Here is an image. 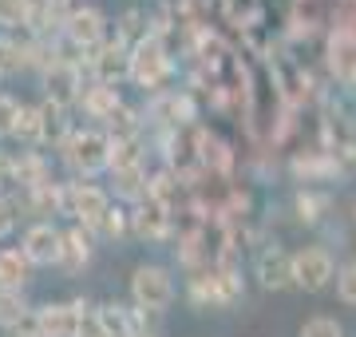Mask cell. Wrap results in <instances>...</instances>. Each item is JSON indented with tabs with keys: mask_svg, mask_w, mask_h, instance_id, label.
<instances>
[{
	"mask_svg": "<svg viewBox=\"0 0 356 337\" xmlns=\"http://www.w3.org/2000/svg\"><path fill=\"white\" fill-rule=\"evenodd\" d=\"M111 151H115V143L107 131H76V135L64 139L67 167L76 171V175H83V179H91V175H99V171L111 167Z\"/></svg>",
	"mask_w": 356,
	"mask_h": 337,
	"instance_id": "cell-1",
	"label": "cell"
},
{
	"mask_svg": "<svg viewBox=\"0 0 356 337\" xmlns=\"http://www.w3.org/2000/svg\"><path fill=\"white\" fill-rule=\"evenodd\" d=\"M131 298L143 313H159L175 301V282L163 266H139L131 274Z\"/></svg>",
	"mask_w": 356,
	"mask_h": 337,
	"instance_id": "cell-2",
	"label": "cell"
},
{
	"mask_svg": "<svg viewBox=\"0 0 356 337\" xmlns=\"http://www.w3.org/2000/svg\"><path fill=\"white\" fill-rule=\"evenodd\" d=\"M337 278V262L325 246H305L293 254V285H301L309 294H317Z\"/></svg>",
	"mask_w": 356,
	"mask_h": 337,
	"instance_id": "cell-3",
	"label": "cell"
},
{
	"mask_svg": "<svg viewBox=\"0 0 356 337\" xmlns=\"http://www.w3.org/2000/svg\"><path fill=\"white\" fill-rule=\"evenodd\" d=\"M64 210L83 222L88 230H95L103 222V214L111 210V203H107V191H99L95 182H72L64 191Z\"/></svg>",
	"mask_w": 356,
	"mask_h": 337,
	"instance_id": "cell-4",
	"label": "cell"
},
{
	"mask_svg": "<svg viewBox=\"0 0 356 337\" xmlns=\"http://www.w3.org/2000/svg\"><path fill=\"white\" fill-rule=\"evenodd\" d=\"M79 313H83V301H56L36 310L32 329L36 337H79Z\"/></svg>",
	"mask_w": 356,
	"mask_h": 337,
	"instance_id": "cell-5",
	"label": "cell"
},
{
	"mask_svg": "<svg viewBox=\"0 0 356 337\" xmlns=\"http://www.w3.org/2000/svg\"><path fill=\"white\" fill-rule=\"evenodd\" d=\"M64 32L79 52H99L103 44H107V24H103L99 8H76L64 20Z\"/></svg>",
	"mask_w": 356,
	"mask_h": 337,
	"instance_id": "cell-6",
	"label": "cell"
},
{
	"mask_svg": "<svg viewBox=\"0 0 356 337\" xmlns=\"http://www.w3.org/2000/svg\"><path fill=\"white\" fill-rule=\"evenodd\" d=\"M166 52L159 40H147L143 36L135 48H131V79L135 84H143V88H154V84H163L166 76Z\"/></svg>",
	"mask_w": 356,
	"mask_h": 337,
	"instance_id": "cell-7",
	"label": "cell"
},
{
	"mask_svg": "<svg viewBox=\"0 0 356 337\" xmlns=\"http://www.w3.org/2000/svg\"><path fill=\"white\" fill-rule=\"evenodd\" d=\"M60 242H64V234L56 230L51 222H36L32 230L24 234V258L32 266H56L60 262Z\"/></svg>",
	"mask_w": 356,
	"mask_h": 337,
	"instance_id": "cell-8",
	"label": "cell"
},
{
	"mask_svg": "<svg viewBox=\"0 0 356 337\" xmlns=\"http://www.w3.org/2000/svg\"><path fill=\"white\" fill-rule=\"evenodd\" d=\"M44 88H48V100L56 107L76 104V100H79V72H76V64L51 60L48 72H44Z\"/></svg>",
	"mask_w": 356,
	"mask_h": 337,
	"instance_id": "cell-9",
	"label": "cell"
},
{
	"mask_svg": "<svg viewBox=\"0 0 356 337\" xmlns=\"http://www.w3.org/2000/svg\"><path fill=\"white\" fill-rule=\"evenodd\" d=\"M91 68H95V79L99 84H111L115 88L123 76H131V48L119 44V40L115 44H103L99 52L91 56Z\"/></svg>",
	"mask_w": 356,
	"mask_h": 337,
	"instance_id": "cell-10",
	"label": "cell"
},
{
	"mask_svg": "<svg viewBox=\"0 0 356 337\" xmlns=\"http://www.w3.org/2000/svg\"><path fill=\"white\" fill-rule=\"evenodd\" d=\"M257 278L266 290H289L293 285V254H285L281 246H269L257 258Z\"/></svg>",
	"mask_w": 356,
	"mask_h": 337,
	"instance_id": "cell-11",
	"label": "cell"
},
{
	"mask_svg": "<svg viewBox=\"0 0 356 337\" xmlns=\"http://www.w3.org/2000/svg\"><path fill=\"white\" fill-rule=\"evenodd\" d=\"M88 262H91V234L88 230H67L64 242H60V262H56V266H64L67 274H79Z\"/></svg>",
	"mask_w": 356,
	"mask_h": 337,
	"instance_id": "cell-12",
	"label": "cell"
},
{
	"mask_svg": "<svg viewBox=\"0 0 356 337\" xmlns=\"http://www.w3.org/2000/svg\"><path fill=\"white\" fill-rule=\"evenodd\" d=\"M28 270H32V262L24 258V250H0V290L4 294H20Z\"/></svg>",
	"mask_w": 356,
	"mask_h": 337,
	"instance_id": "cell-13",
	"label": "cell"
},
{
	"mask_svg": "<svg viewBox=\"0 0 356 337\" xmlns=\"http://www.w3.org/2000/svg\"><path fill=\"white\" fill-rule=\"evenodd\" d=\"M79 100H83V107H88V116L95 119H111L115 111H119V91L111 88V84H91V88L79 91Z\"/></svg>",
	"mask_w": 356,
	"mask_h": 337,
	"instance_id": "cell-14",
	"label": "cell"
},
{
	"mask_svg": "<svg viewBox=\"0 0 356 337\" xmlns=\"http://www.w3.org/2000/svg\"><path fill=\"white\" fill-rule=\"evenodd\" d=\"M95 318H99V334L103 337H135V318H131V310H123L119 301L99 306Z\"/></svg>",
	"mask_w": 356,
	"mask_h": 337,
	"instance_id": "cell-15",
	"label": "cell"
},
{
	"mask_svg": "<svg viewBox=\"0 0 356 337\" xmlns=\"http://www.w3.org/2000/svg\"><path fill=\"white\" fill-rule=\"evenodd\" d=\"M115 195L123 198H147V171L143 163H131V167H115Z\"/></svg>",
	"mask_w": 356,
	"mask_h": 337,
	"instance_id": "cell-16",
	"label": "cell"
},
{
	"mask_svg": "<svg viewBox=\"0 0 356 337\" xmlns=\"http://www.w3.org/2000/svg\"><path fill=\"white\" fill-rule=\"evenodd\" d=\"M32 24V0H0V28L16 32V28Z\"/></svg>",
	"mask_w": 356,
	"mask_h": 337,
	"instance_id": "cell-17",
	"label": "cell"
},
{
	"mask_svg": "<svg viewBox=\"0 0 356 337\" xmlns=\"http://www.w3.org/2000/svg\"><path fill=\"white\" fill-rule=\"evenodd\" d=\"M36 111H40V143H44V139H64V107H56V104H51V100H48V104H44V107H36Z\"/></svg>",
	"mask_w": 356,
	"mask_h": 337,
	"instance_id": "cell-18",
	"label": "cell"
},
{
	"mask_svg": "<svg viewBox=\"0 0 356 337\" xmlns=\"http://www.w3.org/2000/svg\"><path fill=\"white\" fill-rule=\"evenodd\" d=\"M28 322V306L20 294H4L0 290V325L4 329H16V325H24Z\"/></svg>",
	"mask_w": 356,
	"mask_h": 337,
	"instance_id": "cell-19",
	"label": "cell"
},
{
	"mask_svg": "<svg viewBox=\"0 0 356 337\" xmlns=\"http://www.w3.org/2000/svg\"><path fill=\"white\" fill-rule=\"evenodd\" d=\"M135 226H139V234H151V238H159V234H163V226H166L163 207H159V203H151V207H143L139 214H135Z\"/></svg>",
	"mask_w": 356,
	"mask_h": 337,
	"instance_id": "cell-20",
	"label": "cell"
},
{
	"mask_svg": "<svg viewBox=\"0 0 356 337\" xmlns=\"http://www.w3.org/2000/svg\"><path fill=\"white\" fill-rule=\"evenodd\" d=\"M301 337H344V329H341V322L337 318H309L305 325H301Z\"/></svg>",
	"mask_w": 356,
	"mask_h": 337,
	"instance_id": "cell-21",
	"label": "cell"
},
{
	"mask_svg": "<svg viewBox=\"0 0 356 337\" xmlns=\"http://www.w3.org/2000/svg\"><path fill=\"white\" fill-rule=\"evenodd\" d=\"M24 143H40V111L36 107H20V119H16V131Z\"/></svg>",
	"mask_w": 356,
	"mask_h": 337,
	"instance_id": "cell-22",
	"label": "cell"
},
{
	"mask_svg": "<svg viewBox=\"0 0 356 337\" xmlns=\"http://www.w3.org/2000/svg\"><path fill=\"white\" fill-rule=\"evenodd\" d=\"M337 294L344 306H356V262H344L337 270Z\"/></svg>",
	"mask_w": 356,
	"mask_h": 337,
	"instance_id": "cell-23",
	"label": "cell"
},
{
	"mask_svg": "<svg viewBox=\"0 0 356 337\" xmlns=\"http://www.w3.org/2000/svg\"><path fill=\"white\" fill-rule=\"evenodd\" d=\"M28 64V52L13 40H0V72H16V68Z\"/></svg>",
	"mask_w": 356,
	"mask_h": 337,
	"instance_id": "cell-24",
	"label": "cell"
},
{
	"mask_svg": "<svg viewBox=\"0 0 356 337\" xmlns=\"http://www.w3.org/2000/svg\"><path fill=\"white\" fill-rule=\"evenodd\" d=\"M32 203H36L40 214H48V210L64 207V191H56L51 182H44V187H36V191H32Z\"/></svg>",
	"mask_w": 356,
	"mask_h": 337,
	"instance_id": "cell-25",
	"label": "cell"
},
{
	"mask_svg": "<svg viewBox=\"0 0 356 337\" xmlns=\"http://www.w3.org/2000/svg\"><path fill=\"white\" fill-rule=\"evenodd\" d=\"M16 119H20V104H16L13 95H4V91H0V135H13Z\"/></svg>",
	"mask_w": 356,
	"mask_h": 337,
	"instance_id": "cell-26",
	"label": "cell"
},
{
	"mask_svg": "<svg viewBox=\"0 0 356 337\" xmlns=\"http://www.w3.org/2000/svg\"><path fill=\"white\" fill-rule=\"evenodd\" d=\"M95 230H103V234H123V210H107Z\"/></svg>",
	"mask_w": 356,
	"mask_h": 337,
	"instance_id": "cell-27",
	"label": "cell"
},
{
	"mask_svg": "<svg viewBox=\"0 0 356 337\" xmlns=\"http://www.w3.org/2000/svg\"><path fill=\"white\" fill-rule=\"evenodd\" d=\"M13 182H16V159H8L4 151H0V191L13 187Z\"/></svg>",
	"mask_w": 356,
	"mask_h": 337,
	"instance_id": "cell-28",
	"label": "cell"
},
{
	"mask_svg": "<svg viewBox=\"0 0 356 337\" xmlns=\"http://www.w3.org/2000/svg\"><path fill=\"white\" fill-rule=\"evenodd\" d=\"M13 207H8V203H0V238H4V234L13 230Z\"/></svg>",
	"mask_w": 356,
	"mask_h": 337,
	"instance_id": "cell-29",
	"label": "cell"
},
{
	"mask_svg": "<svg viewBox=\"0 0 356 337\" xmlns=\"http://www.w3.org/2000/svg\"><path fill=\"white\" fill-rule=\"evenodd\" d=\"M4 337H36V329H32V325H16V329H8Z\"/></svg>",
	"mask_w": 356,
	"mask_h": 337,
	"instance_id": "cell-30",
	"label": "cell"
},
{
	"mask_svg": "<svg viewBox=\"0 0 356 337\" xmlns=\"http://www.w3.org/2000/svg\"><path fill=\"white\" fill-rule=\"evenodd\" d=\"M40 4H48V8H67L72 0H40Z\"/></svg>",
	"mask_w": 356,
	"mask_h": 337,
	"instance_id": "cell-31",
	"label": "cell"
},
{
	"mask_svg": "<svg viewBox=\"0 0 356 337\" xmlns=\"http://www.w3.org/2000/svg\"><path fill=\"white\" fill-rule=\"evenodd\" d=\"M353 222H356V203H353Z\"/></svg>",
	"mask_w": 356,
	"mask_h": 337,
	"instance_id": "cell-32",
	"label": "cell"
}]
</instances>
